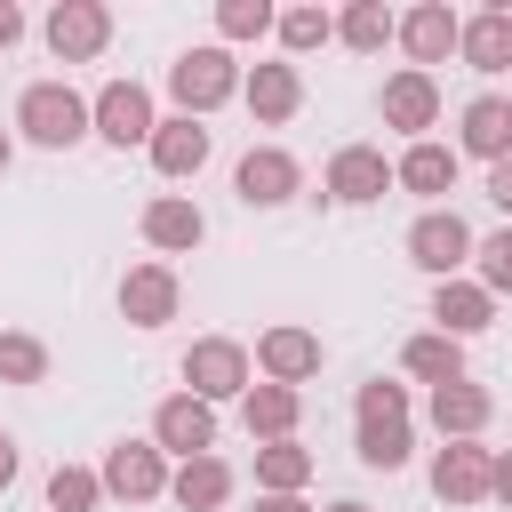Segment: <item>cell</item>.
<instances>
[{"instance_id": "obj_25", "label": "cell", "mask_w": 512, "mask_h": 512, "mask_svg": "<svg viewBox=\"0 0 512 512\" xmlns=\"http://www.w3.org/2000/svg\"><path fill=\"white\" fill-rule=\"evenodd\" d=\"M168 496H176L184 512H216V504H232V464H224V456H192V464H176Z\"/></svg>"}, {"instance_id": "obj_24", "label": "cell", "mask_w": 512, "mask_h": 512, "mask_svg": "<svg viewBox=\"0 0 512 512\" xmlns=\"http://www.w3.org/2000/svg\"><path fill=\"white\" fill-rule=\"evenodd\" d=\"M296 416H304L296 384H248V400H240V424L256 440H296Z\"/></svg>"}, {"instance_id": "obj_4", "label": "cell", "mask_w": 512, "mask_h": 512, "mask_svg": "<svg viewBox=\"0 0 512 512\" xmlns=\"http://www.w3.org/2000/svg\"><path fill=\"white\" fill-rule=\"evenodd\" d=\"M408 264L432 272V288H440V280H464V264H472V224H464L456 208H424V216L408 224Z\"/></svg>"}, {"instance_id": "obj_31", "label": "cell", "mask_w": 512, "mask_h": 512, "mask_svg": "<svg viewBox=\"0 0 512 512\" xmlns=\"http://www.w3.org/2000/svg\"><path fill=\"white\" fill-rule=\"evenodd\" d=\"M96 504H104V472H88V464L48 472V512H96Z\"/></svg>"}, {"instance_id": "obj_39", "label": "cell", "mask_w": 512, "mask_h": 512, "mask_svg": "<svg viewBox=\"0 0 512 512\" xmlns=\"http://www.w3.org/2000/svg\"><path fill=\"white\" fill-rule=\"evenodd\" d=\"M16 464H24V456H16V440H8V432H0V496H8V488H16Z\"/></svg>"}, {"instance_id": "obj_42", "label": "cell", "mask_w": 512, "mask_h": 512, "mask_svg": "<svg viewBox=\"0 0 512 512\" xmlns=\"http://www.w3.org/2000/svg\"><path fill=\"white\" fill-rule=\"evenodd\" d=\"M328 512H368V504H352V496H344V504H328Z\"/></svg>"}, {"instance_id": "obj_11", "label": "cell", "mask_w": 512, "mask_h": 512, "mask_svg": "<svg viewBox=\"0 0 512 512\" xmlns=\"http://www.w3.org/2000/svg\"><path fill=\"white\" fill-rule=\"evenodd\" d=\"M488 488H496V448L448 440V448L432 456V496H440V504H480Z\"/></svg>"}, {"instance_id": "obj_7", "label": "cell", "mask_w": 512, "mask_h": 512, "mask_svg": "<svg viewBox=\"0 0 512 512\" xmlns=\"http://www.w3.org/2000/svg\"><path fill=\"white\" fill-rule=\"evenodd\" d=\"M232 192H240V208H288V200L304 192V168H296V152H280V144H256V152H240V168H232Z\"/></svg>"}, {"instance_id": "obj_32", "label": "cell", "mask_w": 512, "mask_h": 512, "mask_svg": "<svg viewBox=\"0 0 512 512\" xmlns=\"http://www.w3.org/2000/svg\"><path fill=\"white\" fill-rule=\"evenodd\" d=\"M272 32H280V48H288V56H312V48H328V40H336V16H328V8H280V24H272Z\"/></svg>"}, {"instance_id": "obj_15", "label": "cell", "mask_w": 512, "mask_h": 512, "mask_svg": "<svg viewBox=\"0 0 512 512\" xmlns=\"http://www.w3.org/2000/svg\"><path fill=\"white\" fill-rule=\"evenodd\" d=\"M136 232L160 248V256H192L200 240H208V216L184 200V192H160V200H144V216H136Z\"/></svg>"}, {"instance_id": "obj_35", "label": "cell", "mask_w": 512, "mask_h": 512, "mask_svg": "<svg viewBox=\"0 0 512 512\" xmlns=\"http://www.w3.org/2000/svg\"><path fill=\"white\" fill-rule=\"evenodd\" d=\"M352 416L360 424H408V384H360V400H352Z\"/></svg>"}, {"instance_id": "obj_41", "label": "cell", "mask_w": 512, "mask_h": 512, "mask_svg": "<svg viewBox=\"0 0 512 512\" xmlns=\"http://www.w3.org/2000/svg\"><path fill=\"white\" fill-rule=\"evenodd\" d=\"M8 160H16V136H8V128H0V176H8Z\"/></svg>"}, {"instance_id": "obj_12", "label": "cell", "mask_w": 512, "mask_h": 512, "mask_svg": "<svg viewBox=\"0 0 512 512\" xmlns=\"http://www.w3.org/2000/svg\"><path fill=\"white\" fill-rule=\"evenodd\" d=\"M376 112H384V128H400L408 144H424V128L440 120V80H432V72H408V64H400V72L384 80Z\"/></svg>"}, {"instance_id": "obj_10", "label": "cell", "mask_w": 512, "mask_h": 512, "mask_svg": "<svg viewBox=\"0 0 512 512\" xmlns=\"http://www.w3.org/2000/svg\"><path fill=\"white\" fill-rule=\"evenodd\" d=\"M456 40H464V16H456L448 0H416V8L400 16L408 72H432V64H448V56H456Z\"/></svg>"}, {"instance_id": "obj_38", "label": "cell", "mask_w": 512, "mask_h": 512, "mask_svg": "<svg viewBox=\"0 0 512 512\" xmlns=\"http://www.w3.org/2000/svg\"><path fill=\"white\" fill-rule=\"evenodd\" d=\"M496 504H512V448H496V488H488Z\"/></svg>"}, {"instance_id": "obj_1", "label": "cell", "mask_w": 512, "mask_h": 512, "mask_svg": "<svg viewBox=\"0 0 512 512\" xmlns=\"http://www.w3.org/2000/svg\"><path fill=\"white\" fill-rule=\"evenodd\" d=\"M16 128H24V144H40V152H72L80 136H96V104H88L72 80H32V88L16 96Z\"/></svg>"}, {"instance_id": "obj_2", "label": "cell", "mask_w": 512, "mask_h": 512, "mask_svg": "<svg viewBox=\"0 0 512 512\" xmlns=\"http://www.w3.org/2000/svg\"><path fill=\"white\" fill-rule=\"evenodd\" d=\"M240 64H232V48L224 40H208V48H184L176 64H168V96H176V112L184 120H208L216 104H232L240 96Z\"/></svg>"}, {"instance_id": "obj_40", "label": "cell", "mask_w": 512, "mask_h": 512, "mask_svg": "<svg viewBox=\"0 0 512 512\" xmlns=\"http://www.w3.org/2000/svg\"><path fill=\"white\" fill-rule=\"evenodd\" d=\"M256 512H312L304 496H256Z\"/></svg>"}, {"instance_id": "obj_23", "label": "cell", "mask_w": 512, "mask_h": 512, "mask_svg": "<svg viewBox=\"0 0 512 512\" xmlns=\"http://www.w3.org/2000/svg\"><path fill=\"white\" fill-rule=\"evenodd\" d=\"M456 56H464L472 72H512V8H480V16H464Z\"/></svg>"}, {"instance_id": "obj_22", "label": "cell", "mask_w": 512, "mask_h": 512, "mask_svg": "<svg viewBox=\"0 0 512 512\" xmlns=\"http://www.w3.org/2000/svg\"><path fill=\"white\" fill-rule=\"evenodd\" d=\"M392 176H400V192H416V200H432L440 208V192H456V144H408L400 160H392Z\"/></svg>"}, {"instance_id": "obj_30", "label": "cell", "mask_w": 512, "mask_h": 512, "mask_svg": "<svg viewBox=\"0 0 512 512\" xmlns=\"http://www.w3.org/2000/svg\"><path fill=\"white\" fill-rule=\"evenodd\" d=\"M352 448H360V464H368V472H400V464L416 456V432H408V424H360V440H352Z\"/></svg>"}, {"instance_id": "obj_19", "label": "cell", "mask_w": 512, "mask_h": 512, "mask_svg": "<svg viewBox=\"0 0 512 512\" xmlns=\"http://www.w3.org/2000/svg\"><path fill=\"white\" fill-rule=\"evenodd\" d=\"M144 152H152V168H160L168 184H184V176H200V168H208V128L176 112V120H160V128H152V144H144Z\"/></svg>"}, {"instance_id": "obj_20", "label": "cell", "mask_w": 512, "mask_h": 512, "mask_svg": "<svg viewBox=\"0 0 512 512\" xmlns=\"http://www.w3.org/2000/svg\"><path fill=\"white\" fill-rule=\"evenodd\" d=\"M488 320H496V296H488L480 280H440V288H432V328H440V336L464 344V336H480Z\"/></svg>"}, {"instance_id": "obj_33", "label": "cell", "mask_w": 512, "mask_h": 512, "mask_svg": "<svg viewBox=\"0 0 512 512\" xmlns=\"http://www.w3.org/2000/svg\"><path fill=\"white\" fill-rule=\"evenodd\" d=\"M472 264H480L472 280H480L488 296H512V224H504V232H488V240H472Z\"/></svg>"}, {"instance_id": "obj_6", "label": "cell", "mask_w": 512, "mask_h": 512, "mask_svg": "<svg viewBox=\"0 0 512 512\" xmlns=\"http://www.w3.org/2000/svg\"><path fill=\"white\" fill-rule=\"evenodd\" d=\"M96 472H104V496H120V504H152V496H168V480H176L152 440H112Z\"/></svg>"}, {"instance_id": "obj_29", "label": "cell", "mask_w": 512, "mask_h": 512, "mask_svg": "<svg viewBox=\"0 0 512 512\" xmlns=\"http://www.w3.org/2000/svg\"><path fill=\"white\" fill-rule=\"evenodd\" d=\"M0 384H48V344L32 328H0Z\"/></svg>"}, {"instance_id": "obj_37", "label": "cell", "mask_w": 512, "mask_h": 512, "mask_svg": "<svg viewBox=\"0 0 512 512\" xmlns=\"http://www.w3.org/2000/svg\"><path fill=\"white\" fill-rule=\"evenodd\" d=\"M16 40H24V8H16V0H0V48H16Z\"/></svg>"}, {"instance_id": "obj_8", "label": "cell", "mask_w": 512, "mask_h": 512, "mask_svg": "<svg viewBox=\"0 0 512 512\" xmlns=\"http://www.w3.org/2000/svg\"><path fill=\"white\" fill-rule=\"evenodd\" d=\"M152 448H160V456H176V464L208 456V448H216V408H208V400H192V392H168V400L152 408Z\"/></svg>"}, {"instance_id": "obj_3", "label": "cell", "mask_w": 512, "mask_h": 512, "mask_svg": "<svg viewBox=\"0 0 512 512\" xmlns=\"http://www.w3.org/2000/svg\"><path fill=\"white\" fill-rule=\"evenodd\" d=\"M248 376H256V360H248V344H232V336H192V352H184V392L192 400H248Z\"/></svg>"}, {"instance_id": "obj_28", "label": "cell", "mask_w": 512, "mask_h": 512, "mask_svg": "<svg viewBox=\"0 0 512 512\" xmlns=\"http://www.w3.org/2000/svg\"><path fill=\"white\" fill-rule=\"evenodd\" d=\"M336 40H344L352 56H376L384 40H400V16H392L384 0H352V8L336 16Z\"/></svg>"}, {"instance_id": "obj_18", "label": "cell", "mask_w": 512, "mask_h": 512, "mask_svg": "<svg viewBox=\"0 0 512 512\" xmlns=\"http://www.w3.org/2000/svg\"><path fill=\"white\" fill-rule=\"evenodd\" d=\"M488 416H496L488 384H472V376L432 384V424H440V440H480V432H488Z\"/></svg>"}, {"instance_id": "obj_9", "label": "cell", "mask_w": 512, "mask_h": 512, "mask_svg": "<svg viewBox=\"0 0 512 512\" xmlns=\"http://www.w3.org/2000/svg\"><path fill=\"white\" fill-rule=\"evenodd\" d=\"M152 128H160V112H152V88L144 80H104L96 88V136L104 144H152Z\"/></svg>"}, {"instance_id": "obj_16", "label": "cell", "mask_w": 512, "mask_h": 512, "mask_svg": "<svg viewBox=\"0 0 512 512\" xmlns=\"http://www.w3.org/2000/svg\"><path fill=\"white\" fill-rule=\"evenodd\" d=\"M256 368H264V384H304V376H320V336L280 320L256 336Z\"/></svg>"}, {"instance_id": "obj_34", "label": "cell", "mask_w": 512, "mask_h": 512, "mask_svg": "<svg viewBox=\"0 0 512 512\" xmlns=\"http://www.w3.org/2000/svg\"><path fill=\"white\" fill-rule=\"evenodd\" d=\"M272 24H280V16H272L264 0H216V32H224V40H264Z\"/></svg>"}, {"instance_id": "obj_14", "label": "cell", "mask_w": 512, "mask_h": 512, "mask_svg": "<svg viewBox=\"0 0 512 512\" xmlns=\"http://www.w3.org/2000/svg\"><path fill=\"white\" fill-rule=\"evenodd\" d=\"M176 304H184V288H176L168 264H128V272H120V320H128V328H168Z\"/></svg>"}, {"instance_id": "obj_13", "label": "cell", "mask_w": 512, "mask_h": 512, "mask_svg": "<svg viewBox=\"0 0 512 512\" xmlns=\"http://www.w3.org/2000/svg\"><path fill=\"white\" fill-rule=\"evenodd\" d=\"M400 176H392V160L376 152V144H344V152H328V200H344V208H368V200H384Z\"/></svg>"}, {"instance_id": "obj_21", "label": "cell", "mask_w": 512, "mask_h": 512, "mask_svg": "<svg viewBox=\"0 0 512 512\" xmlns=\"http://www.w3.org/2000/svg\"><path fill=\"white\" fill-rule=\"evenodd\" d=\"M240 96H248V112H256L264 128H280V120H296V104H304V72H296V64H256V72L240 80Z\"/></svg>"}, {"instance_id": "obj_36", "label": "cell", "mask_w": 512, "mask_h": 512, "mask_svg": "<svg viewBox=\"0 0 512 512\" xmlns=\"http://www.w3.org/2000/svg\"><path fill=\"white\" fill-rule=\"evenodd\" d=\"M488 200L512 216V160H496V168H488Z\"/></svg>"}, {"instance_id": "obj_5", "label": "cell", "mask_w": 512, "mask_h": 512, "mask_svg": "<svg viewBox=\"0 0 512 512\" xmlns=\"http://www.w3.org/2000/svg\"><path fill=\"white\" fill-rule=\"evenodd\" d=\"M40 40H48L56 64H88V56H104V40H112V8H104V0H56L48 24H40Z\"/></svg>"}, {"instance_id": "obj_27", "label": "cell", "mask_w": 512, "mask_h": 512, "mask_svg": "<svg viewBox=\"0 0 512 512\" xmlns=\"http://www.w3.org/2000/svg\"><path fill=\"white\" fill-rule=\"evenodd\" d=\"M304 480H312V448H296V440L256 448V496H296Z\"/></svg>"}, {"instance_id": "obj_26", "label": "cell", "mask_w": 512, "mask_h": 512, "mask_svg": "<svg viewBox=\"0 0 512 512\" xmlns=\"http://www.w3.org/2000/svg\"><path fill=\"white\" fill-rule=\"evenodd\" d=\"M400 368H408V376H424V384H456V376H464V344H456V336H440V328H424V336H408V344H400Z\"/></svg>"}, {"instance_id": "obj_17", "label": "cell", "mask_w": 512, "mask_h": 512, "mask_svg": "<svg viewBox=\"0 0 512 512\" xmlns=\"http://www.w3.org/2000/svg\"><path fill=\"white\" fill-rule=\"evenodd\" d=\"M512 160V96H472L464 104V120H456V160Z\"/></svg>"}]
</instances>
